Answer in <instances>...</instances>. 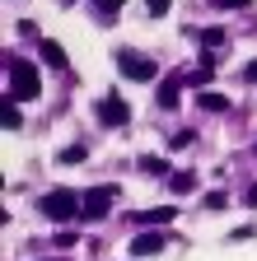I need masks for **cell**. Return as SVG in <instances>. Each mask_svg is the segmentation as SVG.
Listing matches in <instances>:
<instances>
[{
  "label": "cell",
  "mask_w": 257,
  "mask_h": 261,
  "mask_svg": "<svg viewBox=\"0 0 257 261\" xmlns=\"http://www.w3.org/2000/svg\"><path fill=\"white\" fill-rule=\"evenodd\" d=\"M243 201H248V205H257V182L248 187V196H243Z\"/></svg>",
  "instance_id": "cell-22"
},
{
  "label": "cell",
  "mask_w": 257,
  "mask_h": 261,
  "mask_svg": "<svg viewBox=\"0 0 257 261\" xmlns=\"http://www.w3.org/2000/svg\"><path fill=\"white\" fill-rule=\"evenodd\" d=\"M197 103H201L206 112H224V108H229V98H224V93H201Z\"/></svg>",
  "instance_id": "cell-12"
},
{
  "label": "cell",
  "mask_w": 257,
  "mask_h": 261,
  "mask_svg": "<svg viewBox=\"0 0 257 261\" xmlns=\"http://www.w3.org/2000/svg\"><path fill=\"white\" fill-rule=\"evenodd\" d=\"M94 5H99V14H103L99 23H117V10L126 5V0H94Z\"/></svg>",
  "instance_id": "cell-11"
},
{
  "label": "cell",
  "mask_w": 257,
  "mask_h": 261,
  "mask_svg": "<svg viewBox=\"0 0 257 261\" xmlns=\"http://www.w3.org/2000/svg\"><path fill=\"white\" fill-rule=\"evenodd\" d=\"M201 42H206V47H220V42H224V28H201Z\"/></svg>",
  "instance_id": "cell-17"
},
{
  "label": "cell",
  "mask_w": 257,
  "mask_h": 261,
  "mask_svg": "<svg viewBox=\"0 0 257 261\" xmlns=\"http://www.w3.org/2000/svg\"><path fill=\"white\" fill-rule=\"evenodd\" d=\"M252 0H215V10H248Z\"/></svg>",
  "instance_id": "cell-19"
},
{
  "label": "cell",
  "mask_w": 257,
  "mask_h": 261,
  "mask_svg": "<svg viewBox=\"0 0 257 261\" xmlns=\"http://www.w3.org/2000/svg\"><path fill=\"white\" fill-rule=\"evenodd\" d=\"M112 56H117V70H122L126 80H154V75H159V65L145 61V56H136L131 47H117Z\"/></svg>",
  "instance_id": "cell-2"
},
{
  "label": "cell",
  "mask_w": 257,
  "mask_h": 261,
  "mask_svg": "<svg viewBox=\"0 0 257 261\" xmlns=\"http://www.w3.org/2000/svg\"><path fill=\"white\" fill-rule=\"evenodd\" d=\"M42 215H47V219H61V224H66V219H75V215H80L75 191H66V187L47 191V196H42Z\"/></svg>",
  "instance_id": "cell-3"
},
{
  "label": "cell",
  "mask_w": 257,
  "mask_h": 261,
  "mask_svg": "<svg viewBox=\"0 0 257 261\" xmlns=\"http://www.w3.org/2000/svg\"><path fill=\"white\" fill-rule=\"evenodd\" d=\"M159 108H178V84H164V89H159Z\"/></svg>",
  "instance_id": "cell-14"
},
{
  "label": "cell",
  "mask_w": 257,
  "mask_h": 261,
  "mask_svg": "<svg viewBox=\"0 0 257 261\" xmlns=\"http://www.w3.org/2000/svg\"><path fill=\"white\" fill-rule=\"evenodd\" d=\"M243 84H257V61H248V65H243Z\"/></svg>",
  "instance_id": "cell-21"
},
{
  "label": "cell",
  "mask_w": 257,
  "mask_h": 261,
  "mask_svg": "<svg viewBox=\"0 0 257 261\" xmlns=\"http://www.w3.org/2000/svg\"><path fill=\"white\" fill-rule=\"evenodd\" d=\"M112 201H117V187H94V191L84 196V205H80V219H89V224H94V219H103Z\"/></svg>",
  "instance_id": "cell-4"
},
{
  "label": "cell",
  "mask_w": 257,
  "mask_h": 261,
  "mask_svg": "<svg viewBox=\"0 0 257 261\" xmlns=\"http://www.w3.org/2000/svg\"><path fill=\"white\" fill-rule=\"evenodd\" d=\"M14 103H33V98H42V80L33 70V61H10V93Z\"/></svg>",
  "instance_id": "cell-1"
},
{
  "label": "cell",
  "mask_w": 257,
  "mask_h": 261,
  "mask_svg": "<svg viewBox=\"0 0 257 261\" xmlns=\"http://www.w3.org/2000/svg\"><path fill=\"white\" fill-rule=\"evenodd\" d=\"M164 233H154V228H145V233H136L131 243H126V247H131V256H154V252H164Z\"/></svg>",
  "instance_id": "cell-7"
},
{
  "label": "cell",
  "mask_w": 257,
  "mask_h": 261,
  "mask_svg": "<svg viewBox=\"0 0 257 261\" xmlns=\"http://www.w3.org/2000/svg\"><path fill=\"white\" fill-rule=\"evenodd\" d=\"M0 121H5V130H24V117L14 108V98H5V112H0Z\"/></svg>",
  "instance_id": "cell-10"
},
{
  "label": "cell",
  "mask_w": 257,
  "mask_h": 261,
  "mask_svg": "<svg viewBox=\"0 0 257 261\" xmlns=\"http://www.w3.org/2000/svg\"><path fill=\"white\" fill-rule=\"evenodd\" d=\"M99 121L103 126H126V121H131V108L122 103V93H108L103 103H99Z\"/></svg>",
  "instance_id": "cell-5"
},
{
  "label": "cell",
  "mask_w": 257,
  "mask_h": 261,
  "mask_svg": "<svg viewBox=\"0 0 257 261\" xmlns=\"http://www.w3.org/2000/svg\"><path fill=\"white\" fill-rule=\"evenodd\" d=\"M80 159H84V145H71V149L56 154V163H80Z\"/></svg>",
  "instance_id": "cell-16"
},
{
  "label": "cell",
  "mask_w": 257,
  "mask_h": 261,
  "mask_svg": "<svg viewBox=\"0 0 257 261\" xmlns=\"http://www.w3.org/2000/svg\"><path fill=\"white\" fill-rule=\"evenodd\" d=\"M169 10H173V0H145V14L150 19H164Z\"/></svg>",
  "instance_id": "cell-13"
},
{
  "label": "cell",
  "mask_w": 257,
  "mask_h": 261,
  "mask_svg": "<svg viewBox=\"0 0 257 261\" xmlns=\"http://www.w3.org/2000/svg\"><path fill=\"white\" fill-rule=\"evenodd\" d=\"M192 187H197V173H173V177H169V191H173V196H187Z\"/></svg>",
  "instance_id": "cell-9"
},
{
  "label": "cell",
  "mask_w": 257,
  "mask_h": 261,
  "mask_svg": "<svg viewBox=\"0 0 257 261\" xmlns=\"http://www.w3.org/2000/svg\"><path fill=\"white\" fill-rule=\"evenodd\" d=\"M38 56L52 65V70H66V47H61V42H52V38H42L38 42Z\"/></svg>",
  "instance_id": "cell-8"
},
{
  "label": "cell",
  "mask_w": 257,
  "mask_h": 261,
  "mask_svg": "<svg viewBox=\"0 0 257 261\" xmlns=\"http://www.w3.org/2000/svg\"><path fill=\"white\" fill-rule=\"evenodd\" d=\"M141 168H145L150 177H164V173H169V163H164V159H141Z\"/></svg>",
  "instance_id": "cell-15"
},
{
  "label": "cell",
  "mask_w": 257,
  "mask_h": 261,
  "mask_svg": "<svg viewBox=\"0 0 257 261\" xmlns=\"http://www.w3.org/2000/svg\"><path fill=\"white\" fill-rule=\"evenodd\" d=\"M169 145H173V149H187V145H192V130H178V136H173Z\"/></svg>",
  "instance_id": "cell-20"
},
{
  "label": "cell",
  "mask_w": 257,
  "mask_h": 261,
  "mask_svg": "<svg viewBox=\"0 0 257 261\" xmlns=\"http://www.w3.org/2000/svg\"><path fill=\"white\" fill-rule=\"evenodd\" d=\"M66 5H71V0H66Z\"/></svg>",
  "instance_id": "cell-23"
},
{
  "label": "cell",
  "mask_w": 257,
  "mask_h": 261,
  "mask_svg": "<svg viewBox=\"0 0 257 261\" xmlns=\"http://www.w3.org/2000/svg\"><path fill=\"white\" fill-rule=\"evenodd\" d=\"M173 219H178V205H154V210H136L131 228H154V224H173Z\"/></svg>",
  "instance_id": "cell-6"
},
{
  "label": "cell",
  "mask_w": 257,
  "mask_h": 261,
  "mask_svg": "<svg viewBox=\"0 0 257 261\" xmlns=\"http://www.w3.org/2000/svg\"><path fill=\"white\" fill-rule=\"evenodd\" d=\"M206 210H224V191H206Z\"/></svg>",
  "instance_id": "cell-18"
}]
</instances>
